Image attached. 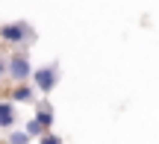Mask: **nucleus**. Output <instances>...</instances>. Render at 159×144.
Listing matches in <instances>:
<instances>
[{
	"label": "nucleus",
	"mask_w": 159,
	"mask_h": 144,
	"mask_svg": "<svg viewBox=\"0 0 159 144\" xmlns=\"http://www.w3.org/2000/svg\"><path fill=\"white\" fill-rule=\"evenodd\" d=\"M6 76L9 80H15V82H27L30 76H33V65H30V59H27V53H12L9 56V62H6Z\"/></svg>",
	"instance_id": "1"
},
{
	"label": "nucleus",
	"mask_w": 159,
	"mask_h": 144,
	"mask_svg": "<svg viewBox=\"0 0 159 144\" xmlns=\"http://www.w3.org/2000/svg\"><path fill=\"white\" fill-rule=\"evenodd\" d=\"M0 38L6 44H24V41H33V29L27 24H3L0 27Z\"/></svg>",
	"instance_id": "2"
},
{
	"label": "nucleus",
	"mask_w": 159,
	"mask_h": 144,
	"mask_svg": "<svg viewBox=\"0 0 159 144\" xmlns=\"http://www.w3.org/2000/svg\"><path fill=\"white\" fill-rule=\"evenodd\" d=\"M33 80H35V88L39 91H53V85H56V68H39L33 71Z\"/></svg>",
	"instance_id": "3"
},
{
	"label": "nucleus",
	"mask_w": 159,
	"mask_h": 144,
	"mask_svg": "<svg viewBox=\"0 0 159 144\" xmlns=\"http://www.w3.org/2000/svg\"><path fill=\"white\" fill-rule=\"evenodd\" d=\"M18 121V112L12 106V100H0V129H12Z\"/></svg>",
	"instance_id": "4"
},
{
	"label": "nucleus",
	"mask_w": 159,
	"mask_h": 144,
	"mask_svg": "<svg viewBox=\"0 0 159 144\" xmlns=\"http://www.w3.org/2000/svg\"><path fill=\"white\" fill-rule=\"evenodd\" d=\"M9 97L18 100V103H30V100H33V85H27V82H18V85L12 88Z\"/></svg>",
	"instance_id": "5"
},
{
	"label": "nucleus",
	"mask_w": 159,
	"mask_h": 144,
	"mask_svg": "<svg viewBox=\"0 0 159 144\" xmlns=\"http://www.w3.org/2000/svg\"><path fill=\"white\" fill-rule=\"evenodd\" d=\"M35 121H39L41 124V127H50V124H53V109H50V106H41V109L39 112H35Z\"/></svg>",
	"instance_id": "6"
},
{
	"label": "nucleus",
	"mask_w": 159,
	"mask_h": 144,
	"mask_svg": "<svg viewBox=\"0 0 159 144\" xmlns=\"http://www.w3.org/2000/svg\"><path fill=\"white\" fill-rule=\"evenodd\" d=\"M24 133H27V135H44V127H41V124L33 118V121L27 124V129H24Z\"/></svg>",
	"instance_id": "7"
},
{
	"label": "nucleus",
	"mask_w": 159,
	"mask_h": 144,
	"mask_svg": "<svg viewBox=\"0 0 159 144\" xmlns=\"http://www.w3.org/2000/svg\"><path fill=\"white\" fill-rule=\"evenodd\" d=\"M9 144H30L27 133H9Z\"/></svg>",
	"instance_id": "8"
},
{
	"label": "nucleus",
	"mask_w": 159,
	"mask_h": 144,
	"mask_svg": "<svg viewBox=\"0 0 159 144\" xmlns=\"http://www.w3.org/2000/svg\"><path fill=\"white\" fill-rule=\"evenodd\" d=\"M41 144H62V138H56V135L44 133V135H41Z\"/></svg>",
	"instance_id": "9"
},
{
	"label": "nucleus",
	"mask_w": 159,
	"mask_h": 144,
	"mask_svg": "<svg viewBox=\"0 0 159 144\" xmlns=\"http://www.w3.org/2000/svg\"><path fill=\"white\" fill-rule=\"evenodd\" d=\"M3 76H6V62L0 59V80H3Z\"/></svg>",
	"instance_id": "10"
},
{
	"label": "nucleus",
	"mask_w": 159,
	"mask_h": 144,
	"mask_svg": "<svg viewBox=\"0 0 159 144\" xmlns=\"http://www.w3.org/2000/svg\"><path fill=\"white\" fill-rule=\"evenodd\" d=\"M0 144H9V141H0Z\"/></svg>",
	"instance_id": "11"
}]
</instances>
